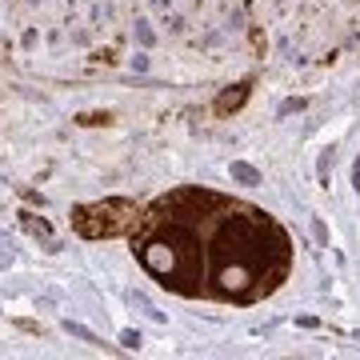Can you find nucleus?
I'll list each match as a JSON object with an SVG mask.
<instances>
[{
	"label": "nucleus",
	"mask_w": 360,
	"mask_h": 360,
	"mask_svg": "<svg viewBox=\"0 0 360 360\" xmlns=\"http://www.w3.org/2000/svg\"><path fill=\"white\" fill-rule=\"evenodd\" d=\"M108 120V112H84L80 116V124H104Z\"/></svg>",
	"instance_id": "obj_11"
},
{
	"label": "nucleus",
	"mask_w": 360,
	"mask_h": 360,
	"mask_svg": "<svg viewBox=\"0 0 360 360\" xmlns=\"http://www.w3.org/2000/svg\"><path fill=\"white\" fill-rule=\"evenodd\" d=\"M132 72H136V77H144V72H148V68H153V56H148V49H141V52H132Z\"/></svg>",
	"instance_id": "obj_9"
},
{
	"label": "nucleus",
	"mask_w": 360,
	"mask_h": 360,
	"mask_svg": "<svg viewBox=\"0 0 360 360\" xmlns=\"http://www.w3.org/2000/svg\"><path fill=\"white\" fill-rule=\"evenodd\" d=\"M229 176L236 180V184H245V188H257L260 180H264V176H260V168L248 165V160H232V165H229Z\"/></svg>",
	"instance_id": "obj_1"
},
{
	"label": "nucleus",
	"mask_w": 360,
	"mask_h": 360,
	"mask_svg": "<svg viewBox=\"0 0 360 360\" xmlns=\"http://www.w3.org/2000/svg\"><path fill=\"white\" fill-rule=\"evenodd\" d=\"M245 96H248V84H236V92H224V96L217 101V108H220V112H232V108H240V104H245Z\"/></svg>",
	"instance_id": "obj_4"
},
{
	"label": "nucleus",
	"mask_w": 360,
	"mask_h": 360,
	"mask_svg": "<svg viewBox=\"0 0 360 360\" xmlns=\"http://www.w3.org/2000/svg\"><path fill=\"white\" fill-rule=\"evenodd\" d=\"M65 333L77 336V340H84V345H101V336L92 333V328H84L80 321H65Z\"/></svg>",
	"instance_id": "obj_5"
},
{
	"label": "nucleus",
	"mask_w": 360,
	"mask_h": 360,
	"mask_svg": "<svg viewBox=\"0 0 360 360\" xmlns=\"http://www.w3.org/2000/svg\"><path fill=\"white\" fill-rule=\"evenodd\" d=\"M153 4H156V8H168V4H172V0H153Z\"/></svg>",
	"instance_id": "obj_13"
},
{
	"label": "nucleus",
	"mask_w": 360,
	"mask_h": 360,
	"mask_svg": "<svg viewBox=\"0 0 360 360\" xmlns=\"http://www.w3.org/2000/svg\"><path fill=\"white\" fill-rule=\"evenodd\" d=\"M352 188H356V196H360V156H356V165H352Z\"/></svg>",
	"instance_id": "obj_12"
},
{
	"label": "nucleus",
	"mask_w": 360,
	"mask_h": 360,
	"mask_svg": "<svg viewBox=\"0 0 360 360\" xmlns=\"http://www.w3.org/2000/svg\"><path fill=\"white\" fill-rule=\"evenodd\" d=\"M129 300H132V309H141L144 316H148V321H156V324L165 321V312L156 309V304H153V300H148L144 292H136V288H132V292H129Z\"/></svg>",
	"instance_id": "obj_2"
},
{
	"label": "nucleus",
	"mask_w": 360,
	"mask_h": 360,
	"mask_svg": "<svg viewBox=\"0 0 360 360\" xmlns=\"http://www.w3.org/2000/svg\"><path fill=\"white\" fill-rule=\"evenodd\" d=\"M120 345H124V348H141V345H144V336H141V333H132V328H124V333H120Z\"/></svg>",
	"instance_id": "obj_10"
},
{
	"label": "nucleus",
	"mask_w": 360,
	"mask_h": 360,
	"mask_svg": "<svg viewBox=\"0 0 360 360\" xmlns=\"http://www.w3.org/2000/svg\"><path fill=\"white\" fill-rule=\"evenodd\" d=\"M309 229H312V240H316V248H328V240H333V236H328V224H324L321 217H312Z\"/></svg>",
	"instance_id": "obj_8"
},
{
	"label": "nucleus",
	"mask_w": 360,
	"mask_h": 360,
	"mask_svg": "<svg viewBox=\"0 0 360 360\" xmlns=\"http://www.w3.org/2000/svg\"><path fill=\"white\" fill-rule=\"evenodd\" d=\"M304 108H309V101H304V96H288V101L276 108V120H284V116H292V112H304Z\"/></svg>",
	"instance_id": "obj_7"
},
{
	"label": "nucleus",
	"mask_w": 360,
	"mask_h": 360,
	"mask_svg": "<svg viewBox=\"0 0 360 360\" xmlns=\"http://www.w3.org/2000/svg\"><path fill=\"white\" fill-rule=\"evenodd\" d=\"M333 165H336V148H324L321 160H316V180H321V188H328V180H333Z\"/></svg>",
	"instance_id": "obj_3"
},
{
	"label": "nucleus",
	"mask_w": 360,
	"mask_h": 360,
	"mask_svg": "<svg viewBox=\"0 0 360 360\" xmlns=\"http://www.w3.org/2000/svg\"><path fill=\"white\" fill-rule=\"evenodd\" d=\"M132 37H136L141 49H153V44H156V32L148 28V20H136V25H132Z\"/></svg>",
	"instance_id": "obj_6"
}]
</instances>
